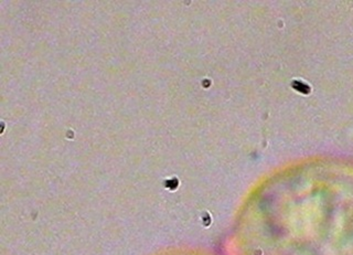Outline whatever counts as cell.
<instances>
[{
    "label": "cell",
    "instance_id": "obj_1",
    "mask_svg": "<svg viewBox=\"0 0 353 255\" xmlns=\"http://www.w3.org/2000/svg\"><path fill=\"white\" fill-rule=\"evenodd\" d=\"M267 227L252 255H353V189L275 193Z\"/></svg>",
    "mask_w": 353,
    "mask_h": 255
}]
</instances>
